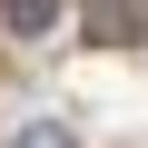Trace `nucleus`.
<instances>
[{"instance_id": "obj_1", "label": "nucleus", "mask_w": 148, "mask_h": 148, "mask_svg": "<svg viewBox=\"0 0 148 148\" xmlns=\"http://www.w3.org/2000/svg\"><path fill=\"white\" fill-rule=\"evenodd\" d=\"M69 0H0V20H10V40H49Z\"/></svg>"}, {"instance_id": "obj_2", "label": "nucleus", "mask_w": 148, "mask_h": 148, "mask_svg": "<svg viewBox=\"0 0 148 148\" xmlns=\"http://www.w3.org/2000/svg\"><path fill=\"white\" fill-rule=\"evenodd\" d=\"M20 148H69V128H30V138H20Z\"/></svg>"}]
</instances>
